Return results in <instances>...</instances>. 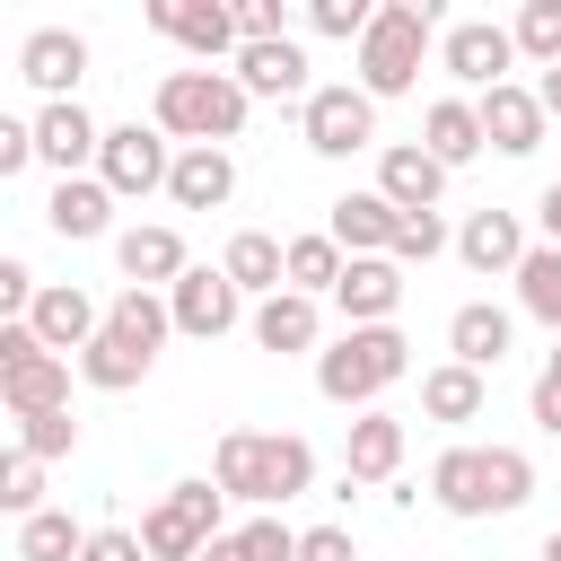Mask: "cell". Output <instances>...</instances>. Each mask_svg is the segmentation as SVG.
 I'll return each instance as SVG.
<instances>
[{
    "label": "cell",
    "instance_id": "obj_1",
    "mask_svg": "<svg viewBox=\"0 0 561 561\" xmlns=\"http://www.w3.org/2000/svg\"><path fill=\"white\" fill-rule=\"evenodd\" d=\"M210 482L245 508H289L316 491V447L298 430H219L210 447Z\"/></svg>",
    "mask_w": 561,
    "mask_h": 561
},
{
    "label": "cell",
    "instance_id": "obj_2",
    "mask_svg": "<svg viewBox=\"0 0 561 561\" xmlns=\"http://www.w3.org/2000/svg\"><path fill=\"white\" fill-rule=\"evenodd\" d=\"M438 35H447V9H438V0H377V26L359 35L351 79H359L377 105H394V96L421 88V61L438 53Z\"/></svg>",
    "mask_w": 561,
    "mask_h": 561
},
{
    "label": "cell",
    "instance_id": "obj_3",
    "mask_svg": "<svg viewBox=\"0 0 561 561\" xmlns=\"http://www.w3.org/2000/svg\"><path fill=\"white\" fill-rule=\"evenodd\" d=\"M245 114H254V96L237 88V70H167L158 79V96H149V123L175 140V149H228L237 131H245Z\"/></svg>",
    "mask_w": 561,
    "mask_h": 561
},
{
    "label": "cell",
    "instance_id": "obj_4",
    "mask_svg": "<svg viewBox=\"0 0 561 561\" xmlns=\"http://www.w3.org/2000/svg\"><path fill=\"white\" fill-rule=\"evenodd\" d=\"M403 377H412L403 324H351V333H333V342L316 351V394L342 403V412H377L386 386H403Z\"/></svg>",
    "mask_w": 561,
    "mask_h": 561
},
{
    "label": "cell",
    "instance_id": "obj_5",
    "mask_svg": "<svg viewBox=\"0 0 561 561\" xmlns=\"http://www.w3.org/2000/svg\"><path fill=\"white\" fill-rule=\"evenodd\" d=\"M219 535H228V491L219 482H167L149 500V517H140L149 561H202Z\"/></svg>",
    "mask_w": 561,
    "mask_h": 561
},
{
    "label": "cell",
    "instance_id": "obj_6",
    "mask_svg": "<svg viewBox=\"0 0 561 561\" xmlns=\"http://www.w3.org/2000/svg\"><path fill=\"white\" fill-rule=\"evenodd\" d=\"M70 368H79V359L44 351L35 324H0V403H9V421L70 412Z\"/></svg>",
    "mask_w": 561,
    "mask_h": 561
},
{
    "label": "cell",
    "instance_id": "obj_7",
    "mask_svg": "<svg viewBox=\"0 0 561 561\" xmlns=\"http://www.w3.org/2000/svg\"><path fill=\"white\" fill-rule=\"evenodd\" d=\"M298 140L316 158H359V149H386L377 140V96L359 79H316V96L298 105Z\"/></svg>",
    "mask_w": 561,
    "mask_h": 561
},
{
    "label": "cell",
    "instance_id": "obj_8",
    "mask_svg": "<svg viewBox=\"0 0 561 561\" xmlns=\"http://www.w3.org/2000/svg\"><path fill=\"white\" fill-rule=\"evenodd\" d=\"M438 70L456 79V96H491V88H508V70H517V35H508L500 18H447Z\"/></svg>",
    "mask_w": 561,
    "mask_h": 561
},
{
    "label": "cell",
    "instance_id": "obj_9",
    "mask_svg": "<svg viewBox=\"0 0 561 561\" xmlns=\"http://www.w3.org/2000/svg\"><path fill=\"white\" fill-rule=\"evenodd\" d=\"M96 175H105L114 202H149V193H167V175H175V140H167L158 123H105Z\"/></svg>",
    "mask_w": 561,
    "mask_h": 561
},
{
    "label": "cell",
    "instance_id": "obj_10",
    "mask_svg": "<svg viewBox=\"0 0 561 561\" xmlns=\"http://www.w3.org/2000/svg\"><path fill=\"white\" fill-rule=\"evenodd\" d=\"M167 316H175V333H184V342H219V333H237L254 307H245V289H237L219 263H193V272L167 289Z\"/></svg>",
    "mask_w": 561,
    "mask_h": 561
},
{
    "label": "cell",
    "instance_id": "obj_11",
    "mask_svg": "<svg viewBox=\"0 0 561 561\" xmlns=\"http://www.w3.org/2000/svg\"><path fill=\"white\" fill-rule=\"evenodd\" d=\"M149 26H158L167 44H184L202 70H219V61H237V53H245V35H237V9H228V0H149Z\"/></svg>",
    "mask_w": 561,
    "mask_h": 561
},
{
    "label": "cell",
    "instance_id": "obj_12",
    "mask_svg": "<svg viewBox=\"0 0 561 561\" xmlns=\"http://www.w3.org/2000/svg\"><path fill=\"white\" fill-rule=\"evenodd\" d=\"M26 123H35V167H53V184H61V175H96L105 123H96L79 96H61V105H35Z\"/></svg>",
    "mask_w": 561,
    "mask_h": 561
},
{
    "label": "cell",
    "instance_id": "obj_13",
    "mask_svg": "<svg viewBox=\"0 0 561 561\" xmlns=\"http://www.w3.org/2000/svg\"><path fill=\"white\" fill-rule=\"evenodd\" d=\"M114 272H123V289H175L184 272H193V254H184V228L175 219H131L123 237H114Z\"/></svg>",
    "mask_w": 561,
    "mask_h": 561
},
{
    "label": "cell",
    "instance_id": "obj_14",
    "mask_svg": "<svg viewBox=\"0 0 561 561\" xmlns=\"http://www.w3.org/2000/svg\"><path fill=\"white\" fill-rule=\"evenodd\" d=\"M535 254V237H526V219L517 210H500V202H482L465 228H456V263L465 272H482V280H517V263Z\"/></svg>",
    "mask_w": 561,
    "mask_h": 561
},
{
    "label": "cell",
    "instance_id": "obj_15",
    "mask_svg": "<svg viewBox=\"0 0 561 561\" xmlns=\"http://www.w3.org/2000/svg\"><path fill=\"white\" fill-rule=\"evenodd\" d=\"M18 79H26L44 105L79 96V79H88V35H79V26H35V35L18 44Z\"/></svg>",
    "mask_w": 561,
    "mask_h": 561
},
{
    "label": "cell",
    "instance_id": "obj_16",
    "mask_svg": "<svg viewBox=\"0 0 561 561\" xmlns=\"http://www.w3.org/2000/svg\"><path fill=\"white\" fill-rule=\"evenodd\" d=\"M26 324H35V342H44V351L79 359V351L105 333V298H88L79 280H44V298L26 307Z\"/></svg>",
    "mask_w": 561,
    "mask_h": 561
},
{
    "label": "cell",
    "instance_id": "obj_17",
    "mask_svg": "<svg viewBox=\"0 0 561 561\" xmlns=\"http://www.w3.org/2000/svg\"><path fill=\"white\" fill-rule=\"evenodd\" d=\"M430 500L447 517H500V500H491V447H473V438L438 447L430 456Z\"/></svg>",
    "mask_w": 561,
    "mask_h": 561
},
{
    "label": "cell",
    "instance_id": "obj_18",
    "mask_svg": "<svg viewBox=\"0 0 561 561\" xmlns=\"http://www.w3.org/2000/svg\"><path fill=\"white\" fill-rule=\"evenodd\" d=\"M473 105H482V140H491L500 158H535L543 131H552V114H543V96H535L526 79H508V88H491V96H473Z\"/></svg>",
    "mask_w": 561,
    "mask_h": 561
},
{
    "label": "cell",
    "instance_id": "obj_19",
    "mask_svg": "<svg viewBox=\"0 0 561 561\" xmlns=\"http://www.w3.org/2000/svg\"><path fill=\"white\" fill-rule=\"evenodd\" d=\"M333 307H342V333H351V324H394V307H403V263H394V254H351V272L333 280Z\"/></svg>",
    "mask_w": 561,
    "mask_h": 561
},
{
    "label": "cell",
    "instance_id": "obj_20",
    "mask_svg": "<svg viewBox=\"0 0 561 561\" xmlns=\"http://www.w3.org/2000/svg\"><path fill=\"white\" fill-rule=\"evenodd\" d=\"M245 333H254V351L316 359V351H324V298H298V289H280V298H263V307L245 316Z\"/></svg>",
    "mask_w": 561,
    "mask_h": 561
},
{
    "label": "cell",
    "instance_id": "obj_21",
    "mask_svg": "<svg viewBox=\"0 0 561 561\" xmlns=\"http://www.w3.org/2000/svg\"><path fill=\"white\" fill-rule=\"evenodd\" d=\"M394 473H403V421L377 403V412H359L351 438H342V482H351V491H386Z\"/></svg>",
    "mask_w": 561,
    "mask_h": 561
},
{
    "label": "cell",
    "instance_id": "obj_22",
    "mask_svg": "<svg viewBox=\"0 0 561 561\" xmlns=\"http://www.w3.org/2000/svg\"><path fill=\"white\" fill-rule=\"evenodd\" d=\"M228 70H237L245 96H272V105H289V96L307 105V96H316V79H307V44H298V35H280V44H245Z\"/></svg>",
    "mask_w": 561,
    "mask_h": 561
},
{
    "label": "cell",
    "instance_id": "obj_23",
    "mask_svg": "<svg viewBox=\"0 0 561 561\" xmlns=\"http://www.w3.org/2000/svg\"><path fill=\"white\" fill-rule=\"evenodd\" d=\"M44 228H53L61 245L123 237V228H114V193H105V175H61V184L44 193Z\"/></svg>",
    "mask_w": 561,
    "mask_h": 561
},
{
    "label": "cell",
    "instance_id": "obj_24",
    "mask_svg": "<svg viewBox=\"0 0 561 561\" xmlns=\"http://www.w3.org/2000/svg\"><path fill=\"white\" fill-rule=\"evenodd\" d=\"M394 228H403V210H394L377 184H359V193L324 202V237H333L342 254H394Z\"/></svg>",
    "mask_w": 561,
    "mask_h": 561
},
{
    "label": "cell",
    "instance_id": "obj_25",
    "mask_svg": "<svg viewBox=\"0 0 561 561\" xmlns=\"http://www.w3.org/2000/svg\"><path fill=\"white\" fill-rule=\"evenodd\" d=\"M517 351V307H491V298H465L456 316H447V359H465V368H500Z\"/></svg>",
    "mask_w": 561,
    "mask_h": 561
},
{
    "label": "cell",
    "instance_id": "obj_26",
    "mask_svg": "<svg viewBox=\"0 0 561 561\" xmlns=\"http://www.w3.org/2000/svg\"><path fill=\"white\" fill-rule=\"evenodd\" d=\"M421 149H430L447 175L473 167V158L491 149V140H482V105H473V96H430V105H421Z\"/></svg>",
    "mask_w": 561,
    "mask_h": 561
},
{
    "label": "cell",
    "instance_id": "obj_27",
    "mask_svg": "<svg viewBox=\"0 0 561 561\" xmlns=\"http://www.w3.org/2000/svg\"><path fill=\"white\" fill-rule=\"evenodd\" d=\"M377 193H386L394 210H438L447 167H438L421 140H386V149H377Z\"/></svg>",
    "mask_w": 561,
    "mask_h": 561
},
{
    "label": "cell",
    "instance_id": "obj_28",
    "mask_svg": "<svg viewBox=\"0 0 561 561\" xmlns=\"http://www.w3.org/2000/svg\"><path fill=\"white\" fill-rule=\"evenodd\" d=\"M219 272L263 307V298H280V289H289V237H272V228H237V237H228V254H219Z\"/></svg>",
    "mask_w": 561,
    "mask_h": 561
},
{
    "label": "cell",
    "instance_id": "obj_29",
    "mask_svg": "<svg viewBox=\"0 0 561 561\" xmlns=\"http://www.w3.org/2000/svg\"><path fill=\"white\" fill-rule=\"evenodd\" d=\"M167 202H175V210H228V202H237V158H228V149H175Z\"/></svg>",
    "mask_w": 561,
    "mask_h": 561
},
{
    "label": "cell",
    "instance_id": "obj_30",
    "mask_svg": "<svg viewBox=\"0 0 561 561\" xmlns=\"http://www.w3.org/2000/svg\"><path fill=\"white\" fill-rule=\"evenodd\" d=\"M421 412L447 421V430H465V421L491 412V377L465 368V359H438V368H421Z\"/></svg>",
    "mask_w": 561,
    "mask_h": 561
},
{
    "label": "cell",
    "instance_id": "obj_31",
    "mask_svg": "<svg viewBox=\"0 0 561 561\" xmlns=\"http://www.w3.org/2000/svg\"><path fill=\"white\" fill-rule=\"evenodd\" d=\"M158 368V351H140V342H123V333H96L88 351H79V377L96 386V394H131L140 377Z\"/></svg>",
    "mask_w": 561,
    "mask_h": 561
},
{
    "label": "cell",
    "instance_id": "obj_32",
    "mask_svg": "<svg viewBox=\"0 0 561 561\" xmlns=\"http://www.w3.org/2000/svg\"><path fill=\"white\" fill-rule=\"evenodd\" d=\"M105 333H123V342H140V351H167L175 316H167L158 289H114V298H105Z\"/></svg>",
    "mask_w": 561,
    "mask_h": 561
},
{
    "label": "cell",
    "instance_id": "obj_33",
    "mask_svg": "<svg viewBox=\"0 0 561 561\" xmlns=\"http://www.w3.org/2000/svg\"><path fill=\"white\" fill-rule=\"evenodd\" d=\"M351 272V254L324 237V228H307V237H289V289L298 298H333V280Z\"/></svg>",
    "mask_w": 561,
    "mask_h": 561
},
{
    "label": "cell",
    "instance_id": "obj_34",
    "mask_svg": "<svg viewBox=\"0 0 561 561\" xmlns=\"http://www.w3.org/2000/svg\"><path fill=\"white\" fill-rule=\"evenodd\" d=\"M88 535H96V526H79L70 508H35V517L18 526V561H79Z\"/></svg>",
    "mask_w": 561,
    "mask_h": 561
},
{
    "label": "cell",
    "instance_id": "obj_35",
    "mask_svg": "<svg viewBox=\"0 0 561 561\" xmlns=\"http://www.w3.org/2000/svg\"><path fill=\"white\" fill-rule=\"evenodd\" d=\"M517 316L552 324V342H561V245H535L517 263Z\"/></svg>",
    "mask_w": 561,
    "mask_h": 561
},
{
    "label": "cell",
    "instance_id": "obj_36",
    "mask_svg": "<svg viewBox=\"0 0 561 561\" xmlns=\"http://www.w3.org/2000/svg\"><path fill=\"white\" fill-rule=\"evenodd\" d=\"M508 35H517V61L561 70V0H526V9L508 18Z\"/></svg>",
    "mask_w": 561,
    "mask_h": 561
},
{
    "label": "cell",
    "instance_id": "obj_37",
    "mask_svg": "<svg viewBox=\"0 0 561 561\" xmlns=\"http://www.w3.org/2000/svg\"><path fill=\"white\" fill-rule=\"evenodd\" d=\"M0 508L26 526L35 508H44V456H26V447H9V465H0Z\"/></svg>",
    "mask_w": 561,
    "mask_h": 561
},
{
    "label": "cell",
    "instance_id": "obj_38",
    "mask_svg": "<svg viewBox=\"0 0 561 561\" xmlns=\"http://www.w3.org/2000/svg\"><path fill=\"white\" fill-rule=\"evenodd\" d=\"M237 543H245V561H298V526H289L280 508L237 517Z\"/></svg>",
    "mask_w": 561,
    "mask_h": 561
},
{
    "label": "cell",
    "instance_id": "obj_39",
    "mask_svg": "<svg viewBox=\"0 0 561 561\" xmlns=\"http://www.w3.org/2000/svg\"><path fill=\"white\" fill-rule=\"evenodd\" d=\"M307 26L316 35H333V44H351L359 53V35L377 26V0H307Z\"/></svg>",
    "mask_w": 561,
    "mask_h": 561
},
{
    "label": "cell",
    "instance_id": "obj_40",
    "mask_svg": "<svg viewBox=\"0 0 561 561\" xmlns=\"http://www.w3.org/2000/svg\"><path fill=\"white\" fill-rule=\"evenodd\" d=\"M456 245V228L438 219V210H403V228H394V263L412 272V263H430V254H447Z\"/></svg>",
    "mask_w": 561,
    "mask_h": 561
},
{
    "label": "cell",
    "instance_id": "obj_41",
    "mask_svg": "<svg viewBox=\"0 0 561 561\" xmlns=\"http://www.w3.org/2000/svg\"><path fill=\"white\" fill-rule=\"evenodd\" d=\"M526 421H535L543 438H561V342L543 351V368H535V386H526Z\"/></svg>",
    "mask_w": 561,
    "mask_h": 561
},
{
    "label": "cell",
    "instance_id": "obj_42",
    "mask_svg": "<svg viewBox=\"0 0 561 561\" xmlns=\"http://www.w3.org/2000/svg\"><path fill=\"white\" fill-rule=\"evenodd\" d=\"M18 447L53 465V456H70V447H79V421H70V412H35V421H18Z\"/></svg>",
    "mask_w": 561,
    "mask_h": 561
},
{
    "label": "cell",
    "instance_id": "obj_43",
    "mask_svg": "<svg viewBox=\"0 0 561 561\" xmlns=\"http://www.w3.org/2000/svg\"><path fill=\"white\" fill-rule=\"evenodd\" d=\"M237 35L245 44H280L289 35V0H237Z\"/></svg>",
    "mask_w": 561,
    "mask_h": 561
},
{
    "label": "cell",
    "instance_id": "obj_44",
    "mask_svg": "<svg viewBox=\"0 0 561 561\" xmlns=\"http://www.w3.org/2000/svg\"><path fill=\"white\" fill-rule=\"evenodd\" d=\"M298 561H359L351 526H298Z\"/></svg>",
    "mask_w": 561,
    "mask_h": 561
},
{
    "label": "cell",
    "instance_id": "obj_45",
    "mask_svg": "<svg viewBox=\"0 0 561 561\" xmlns=\"http://www.w3.org/2000/svg\"><path fill=\"white\" fill-rule=\"evenodd\" d=\"M79 561H149V543H140V526H96Z\"/></svg>",
    "mask_w": 561,
    "mask_h": 561
},
{
    "label": "cell",
    "instance_id": "obj_46",
    "mask_svg": "<svg viewBox=\"0 0 561 561\" xmlns=\"http://www.w3.org/2000/svg\"><path fill=\"white\" fill-rule=\"evenodd\" d=\"M26 167H35V123L0 114V175H26Z\"/></svg>",
    "mask_w": 561,
    "mask_h": 561
},
{
    "label": "cell",
    "instance_id": "obj_47",
    "mask_svg": "<svg viewBox=\"0 0 561 561\" xmlns=\"http://www.w3.org/2000/svg\"><path fill=\"white\" fill-rule=\"evenodd\" d=\"M535 245H561V184L535 193Z\"/></svg>",
    "mask_w": 561,
    "mask_h": 561
},
{
    "label": "cell",
    "instance_id": "obj_48",
    "mask_svg": "<svg viewBox=\"0 0 561 561\" xmlns=\"http://www.w3.org/2000/svg\"><path fill=\"white\" fill-rule=\"evenodd\" d=\"M535 96H543V114L561 123V70H535Z\"/></svg>",
    "mask_w": 561,
    "mask_h": 561
},
{
    "label": "cell",
    "instance_id": "obj_49",
    "mask_svg": "<svg viewBox=\"0 0 561 561\" xmlns=\"http://www.w3.org/2000/svg\"><path fill=\"white\" fill-rule=\"evenodd\" d=\"M535 561H561V526H552V535H543V552H535Z\"/></svg>",
    "mask_w": 561,
    "mask_h": 561
}]
</instances>
